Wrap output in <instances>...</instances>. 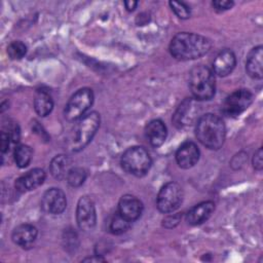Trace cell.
Instances as JSON below:
<instances>
[{"label":"cell","instance_id":"obj_12","mask_svg":"<svg viewBox=\"0 0 263 263\" xmlns=\"http://www.w3.org/2000/svg\"><path fill=\"white\" fill-rule=\"evenodd\" d=\"M118 212L129 222H133L141 216L143 212V204L136 196L126 194L123 195L119 200Z\"/></svg>","mask_w":263,"mask_h":263},{"label":"cell","instance_id":"obj_13","mask_svg":"<svg viewBox=\"0 0 263 263\" xmlns=\"http://www.w3.org/2000/svg\"><path fill=\"white\" fill-rule=\"evenodd\" d=\"M45 180V173L41 168H33L15 181V189L20 192H27L39 187Z\"/></svg>","mask_w":263,"mask_h":263},{"label":"cell","instance_id":"obj_10","mask_svg":"<svg viewBox=\"0 0 263 263\" xmlns=\"http://www.w3.org/2000/svg\"><path fill=\"white\" fill-rule=\"evenodd\" d=\"M67 205L65 193L59 188L46 190L41 199V206L44 212L51 215H59L64 212Z\"/></svg>","mask_w":263,"mask_h":263},{"label":"cell","instance_id":"obj_23","mask_svg":"<svg viewBox=\"0 0 263 263\" xmlns=\"http://www.w3.org/2000/svg\"><path fill=\"white\" fill-rule=\"evenodd\" d=\"M130 226V222L125 219L123 216H121L119 214V212L115 213L110 225H109V229L113 234H121L123 232H125Z\"/></svg>","mask_w":263,"mask_h":263},{"label":"cell","instance_id":"obj_14","mask_svg":"<svg viewBox=\"0 0 263 263\" xmlns=\"http://www.w3.org/2000/svg\"><path fill=\"white\" fill-rule=\"evenodd\" d=\"M195 101L191 99H186L181 103V105L178 107L175 115H174V122L177 126L181 127L184 125L191 124L192 121L197 116L198 108H196Z\"/></svg>","mask_w":263,"mask_h":263},{"label":"cell","instance_id":"obj_8","mask_svg":"<svg viewBox=\"0 0 263 263\" xmlns=\"http://www.w3.org/2000/svg\"><path fill=\"white\" fill-rule=\"evenodd\" d=\"M253 102V95L250 90L241 88L230 93L223 103L222 112L228 117L240 115Z\"/></svg>","mask_w":263,"mask_h":263},{"label":"cell","instance_id":"obj_33","mask_svg":"<svg viewBox=\"0 0 263 263\" xmlns=\"http://www.w3.org/2000/svg\"><path fill=\"white\" fill-rule=\"evenodd\" d=\"M84 261H90V262L97 261V262H100V261H104V259H102V258H100V257H92V258H87V259H85Z\"/></svg>","mask_w":263,"mask_h":263},{"label":"cell","instance_id":"obj_1","mask_svg":"<svg viewBox=\"0 0 263 263\" xmlns=\"http://www.w3.org/2000/svg\"><path fill=\"white\" fill-rule=\"evenodd\" d=\"M211 41L204 36L182 32L171 41V54L180 61H190L204 55L211 48Z\"/></svg>","mask_w":263,"mask_h":263},{"label":"cell","instance_id":"obj_3","mask_svg":"<svg viewBox=\"0 0 263 263\" xmlns=\"http://www.w3.org/2000/svg\"><path fill=\"white\" fill-rule=\"evenodd\" d=\"M189 87L195 100L212 99L216 88L213 71L203 65L194 67L189 74Z\"/></svg>","mask_w":263,"mask_h":263},{"label":"cell","instance_id":"obj_22","mask_svg":"<svg viewBox=\"0 0 263 263\" xmlns=\"http://www.w3.org/2000/svg\"><path fill=\"white\" fill-rule=\"evenodd\" d=\"M14 161L18 167H26L31 162L33 151L28 145H18L14 149Z\"/></svg>","mask_w":263,"mask_h":263},{"label":"cell","instance_id":"obj_17","mask_svg":"<svg viewBox=\"0 0 263 263\" xmlns=\"http://www.w3.org/2000/svg\"><path fill=\"white\" fill-rule=\"evenodd\" d=\"M215 210L213 201H203L193 206L186 215V220L190 225H199L205 222Z\"/></svg>","mask_w":263,"mask_h":263},{"label":"cell","instance_id":"obj_9","mask_svg":"<svg viewBox=\"0 0 263 263\" xmlns=\"http://www.w3.org/2000/svg\"><path fill=\"white\" fill-rule=\"evenodd\" d=\"M77 224L80 229L84 231L91 230L97 221L96 209L93 201L88 196H82L79 198L76 210Z\"/></svg>","mask_w":263,"mask_h":263},{"label":"cell","instance_id":"obj_20","mask_svg":"<svg viewBox=\"0 0 263 263\" xmlns=\"http://www.w3.org/2000/svg\"><path fill=\"white\" fill-rule=\"evenodd\" d=\"M71 164L72 161L67 155H57L50 162V173L55 179H64L67 177L69 171L71 170Z\"/></svg>","mask_w":263,"mask_h":263},{"label":"cell","instance_id":"obj_15","mask_svg":"<svg viewBox=\"0 0 263 263\" xmlns=\"http://www.w3.org/2000/svg\"><path fill=\"white\" fill-rule=\"evenodd\" d=\"M235 64L236 59L233 51L230 49H224L218 53L213 63L214 73L221 77L227 76L233 71Z\"/></svg>","mask_w":263,"mask_h":263},{"label":"cell","instance_id":"obj_6","mask_svg":"<svg viewBox=\"0 0 263 263\" xmlns=\"http://www.w3.org/2000/svg\"><path fill=\"white\" fill-rule=\"evenodd\" d=\"M93 102V92L90 88L78 89L68 101L65 107V118L69 121L80 119Z\"/></svg>","mask_w":263,"mask_h":263},{"label":"cell","instance_id":"obj_29","mask_svg":"<svg viewBox=\"0 0 263 263\" xmlns=\"http://www.w3.org/2000/svg\"><path fill=\"white\" fill-rule=\"evenodd\" d=\"M10 136L8 133L2 132L1 133V142H0V147H1V152L5 153L8 151L9 148V141H10Z\"/></svg>","mask_w":263,"mask_h":263},{"label":"cell","instance_id":"obj_24","mask_svg":"<svg viewBox=\"0 0 263 263\" xmlns=\"http://www.w3.org/2000/svg\"><path fill=\"white\" fill-rule=\"evenodd\" d=\"M66 179L70 186L79 187L80 185H82L84 183V181L86 179V172L84 168L79 167V166L71 167Z\"/></svg>","mask_w":263,"mask_h":263},{"label":"cell","instance_id":"obj_25","mask_svg":"<svg viewBox=\"0 0 263 263\" xmlns=\"http://www.w3.org/2000/svg\"><path fill=\"white\" fill-rule=\"evenodd\" d=\"M27 52V46L22 41H13L7 47V53L12 60L22 59Z\"/></svg>","mask_w":263,"mask_h":263},{"label":"cell","instance_id":"obj_26","mask_svg":"<svg viewBox=\"0 0 263 263\" xmlns=\"http://www.w3.org/2000/svg\"><path fill=\"white\" fill-rule=\"evenodd\" d=\"M170 5L172 7V10L177 14L180 18H188L190 16V8L188 5H186L184 2H177V1H171Z\"/></svg>","mask_w":263,"mask_h":263},{"label":"cell","instance_id":"obj_31","mask_svg":"<svg viewBox=\"0 0 263 263\" xmlns=\"http://www.w3.org/2000/svg\"><path fill=\"white\" fill-rule=\"evenodd\" d=\"M9 136H10V139L12 142L14 143H17L20 141V128H18V125L16 123H14L10 128H9V132H8Z\"/></svg>","mask_w":263,"mask_h":263},{"label":"cell","instance_id":"obj_16","mask_svg":"<svg viewBox=\"0 0 263 263\" xmlns=\"http://www.w3.org/2000/svg\"><path fill=\"white\" fill-rule=\"evenodd\" d=\"M167 130L165 124L159 120V119H154L151 120L145 128V136L150 143L151 146L157 148L161 146L165 139H166Z\"/></svg>","mask_w":263,"mask_h":263},{"label":"cell","instance_id":"obj_28","mask_svg":"<svg viewBox=\"0 0 263 263\" xmlns=\"http://www.w3.org/2000/svg\"><path fill=\"white\" fill-rule=\"evenodd\" d=\"M233 1H228V0H217L213 2V6L217 9V10H227L230 9L233 6Z\"/></svg>","mask_w":263,"mask_h":263},{"label":"cell","instance_id":"obj_5","mask_svg":"<svg viewBox=\"0 0 263 263\" xmlns=\"http://www.w3.org/2000/svg\"><path fill=\"white\" fill-rule=\"evenodd\" d=\"M151 157L148 151L140 146H133L126 149L121 156L122 168L136 177H142L151 167Z\"/></svg>","mask_w":263,"mask_h":263},{"label":"cell","instance_id":"obj_32","mask_svg":"<svg viewBox=\"0 0 263 263\" xmlns=\"http://www.w3.org/2000/svg\"><path fill=\"white\" fill-rule=\"evenodd\" d=\"M124 5H125V8L128 11H132V10H134L136 8V6L138 5V2L137 1H125Z\"/></svg>","mask_w":263,"mask_h":263},{"label":"cell","instance_id":"obj_30","mask_svg":"<svg viewBox=\"0 0 263 263\" xmlns=\"http://www.w3.org/2000/svg\"><path fill=\"white\" fill-rule=\"evenodd\" d=\"M180 215H171L167 216L164 220H163V226L167 227V228H173L175 227L179 222H180Z\"/></svg>","mask_w":263,"mask_h":263},{"label":"cell","instance_id":"obj_7","mask_svg":"<svg viewBox=\"0 0 263 263\" xmlns=\"http://www.w3.org/2000/svg\"><path fill=\"white\" fill-rule=\"evenodd\" d=\"M183 200V190L181 186L175 182L166 183L158 192L156 204L157 209L164 214L176 211Z\"/></svg>","mask_w":263,"mask_h":263},{"label":"cell","instance_id":"obj_21","mask_svg":"<svg viewBox=\"0 0 263 263\" xmlns=\"http://www.w3.org/2000/svg\"><path fill=\"white\" fill-rule=\"evenodd\" d=\"M34 108L39 116L48 115L53 108V102L49 93L45 90H39L34 99Z\"/></svg>","mask_w":263,"mask_h":263},{"label":"cell","instance_id":"obj_2","mask_svg":"<svg viewBox=\"0 0 263 263\" xmlns=\"http://www.w3.org/2000/svg\"><path fill=\"white\" fill-rule=\"evenodd\" d=\"M195 132L198 141L212 150L221 148L225 141V124L219 116L212 113L204 114L197 120Z\"/></svg>","mask_w":263,"mask_h":263},{"label":"cell","instance_id":"obj_27","mask_svg":"<svg viewBox=\"0 0 263 263\" xmlns=\"http://www.w3.org/2000/svg\"><path fill=\"white\" fill-rule=\"evenodd\" d=\"M262 149L259 148L253 157V165L257 171H261L263 167V156H262Z\"/></svg>","mask_w":263,"mask_h":263},{"label":"cell","instance_id":"obj_11","mask_svg":"<svg viewBox=\"0 0 263 263\" xmlns=\"http://www.w3.org/2000/svg\"><path fill=\"white\" fill-rule=\"evenodd\" d=\"M199 159L198 147L190 141L184 142L176 153V160L180 167L190 168L196 164Z\"/></svg>","mask_w":263,"mask_h":263},{"label":"cell","instance_id":"obj_4","mask_svg":"<svg viewBox=\"0 0 263 263\" xmlns=\"http://www.w3.org/2000/svg\"><path fill=\"white\" fill-rule=\"evenodd\" d=\"M99 126L100 115L97 112H90L81 117L74 127L70 140V149L72 151L83 149L92 140Z\"/></svg>","mask_w":263,"mask_h":263},{"label":"cell","instance_id":"obj_19","mask_svg":"<svg viewBox=\"0 0 263 263\" xmlns=\"http://www.w3.org/2000/svg\"><path fill=\"white\" fill-rule=\"evenodd\" d=\"M262 46H257L251 50L246 62L248 74L255 79H261L263 76V50Z\"/></svg>","mask_w":263,"mask_h":263},{"label":"cell","instance_id":"obj_18","mask_svg":"<svg viewBox=\"0 0 263 263\" xmlns=\"http://www.w3.org/2000/svg\"><path fill=\"white\" fill-rule=\"evenodd\" d=\"M38 231L35 226L31 224H22L14 228L12 232V240L22 248L31 247L37 238Z\"/></svg>","mask_w":263,"mask_h":263}]
</instances>
